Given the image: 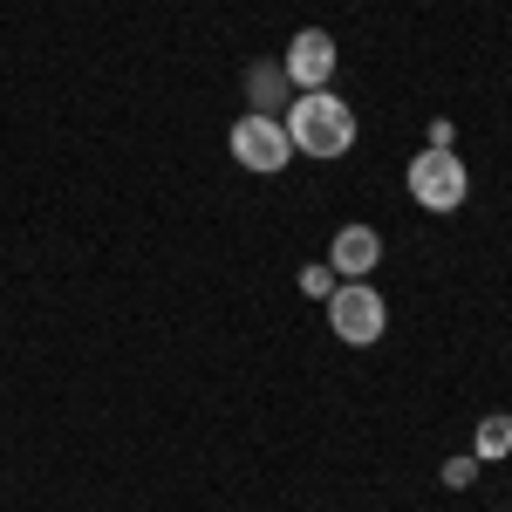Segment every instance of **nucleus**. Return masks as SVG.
<instances>
[{
	"mask_svg": "<svg viewBox=\"0 0 512 512\" xmlns=\"http://www.w3.org/2000/svg\"><path fill=\"white\" fill-rule=\"evenodd\" d=\"M280 123H287V144H294V158H349L355 151V110L342 103V96H328V89H301L287 110H280Z\"/></svg>",
	"mask_w": 512,
	"mask_h": 512,
	"instance_id": "obj_1",
	"label": "nucleus"
},
{
	"mask_svg": "<svg viewBox=\"0 0 512 512\" xmlns=\"http://www.w3.org/2000/svg\"><path fill=\"white\" fill-rule=\"evenodd\" d=\"M403 185H410V198H417L424 212H437V219H444V212H458V205H465L472 171H465V158H458V151H431V144H424V151L410 158V171H403Z\"/></svg>",
	"mask_w": 512,
	"mask_h": 512,
	"instance_id": "obj_2",
	"label": "nucleus"
},
{
	"mask_svg": "<svg viewBox=\"0 0 512 512\" xmlns=\"http://www.w3.org/2000/svg\"><path fill=\"white\" fill-rule=\"evenodd\" d=\"M328 328H335V342H349V349H369V342H383V328H390V308H383V294H376L369 280H342V287L328 294Z\"/></svg>",
	"mask_w": 512,
	"mask_h": 512,
	"instance_id": "obj_3",
	"label": "nucleus"
},
{
	"mask_svg": "<svg viewBox=\"0 0 512 512\" xmlns=\"http://www.w3.org/2000/svg\"><path fill=\"white\" fill-rule=\"evenodd\" d=\"M226 151L239 158V171H287L294 164V144H287V123L280 117H260V110H246V117L226 130Z\"/></svg>",
	"mask_w": 512,
	"mask_h": 512,
	"instance_id": "obj_4",
	"label": "nucleus"
},
{
	"mask_svg": "<svg viewBox=\"0 0 512 512\" xmlns=\"http://www.w3.org/2000/svg\"><path fill=\"white\" fill-rule=\"evenodd\" d=\"M287 82L294 89H328L335 82V41H328V28H301V35L287 41Z\"/></svg>",
	"mask_w": 512,
	"mask_h": 512,
	"instance_id": "obj_5",
	"label": "nucleus"
},
{
	"mask_svg": "<svg viewBox=\"0 0 512 512\" xmlns=\"http://www.w3.org/2000/svg\"><path fill=\"white\" fill-rule=\"evenodd\" d=\"M328 267L342 280H369L383 267V233H376V226H342L335 246H328Z\"/></svg>",
	"mask_w": 512,
	"mask_h": 512,
	"instance_id": "obj_6",
	"label": "nucleus"
},
{
	"mask_svg": "<svg viewBox=\"0 0 512 512\" xmlns=\"http://www.w3.org/2000/svg\"><path fill=\"white\" fill-rule=\"evenodd\" d=\"M246 96H253V110H260V117H280L301 89L287 82V69H280V62H253V69H246Z\"/></svg>",
	"mask_w": 512,
	"mask_h": 512,
	"instance_id": "obj_7",
	"label": "nucleus"
},
{
	"mask_svg": "<svg viewBox=\"0 0 512 512\" xmlns=\"http://www.w3.org/2000/svg\"><path fill=\"white\" fill-rule=\"evenodd\" d=\"M472 458H478V465H499V458H512V417H506V410H492V417H478Z\"/></svg>",
	"mask_w": 512,
	"mask_h": 512,
	"instance_id": "obj_8",
	"label": "nucleus"
},
{
	"mask_svg": "<svg viewBox=\"0 0 512 512\" xmlns=\"http://www.w3.org/2000/svg\"><path fill=\"white\" fill-rule=\"evenodd\" d=\"M437 478H444L451 492H472V485H478V458H472V451H465V458H444V472H437Z\"/></svg>",
	"mask_w": 512,
	"mask_h": 512,
	"instance_id": "obj_9",
	"label": "nucleus"
},
{
	"mask_svg": "<svg viewBox=\"0 0 512 512\" xmlns=\"http://www.w3.org/2000/svg\"><path fill=\"white\" fill-rule=\"evenodd\" d=\"M301 294L328 301V294H335V267H301Z\"/></svg>",
	"mask_w": 512,
	"mask_h": 512,
	"instance_id": "obj_10",
	"label": "nucleus"
}]
</instances>
